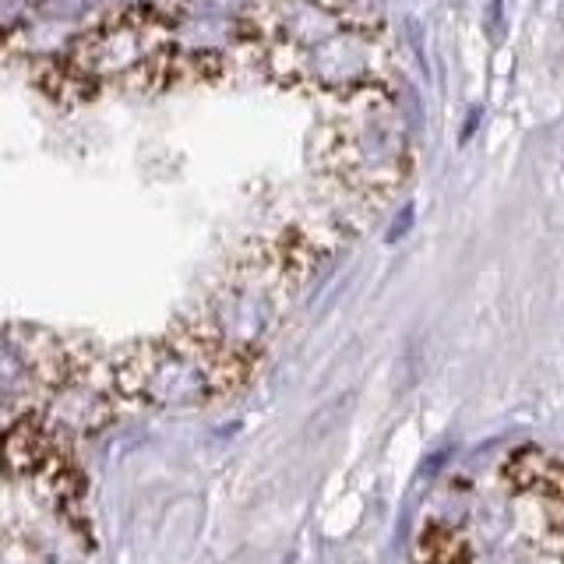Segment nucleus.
<instances>
[{"mask_svg": "<svg viewBox=\"0 0 564 564\" xmlns=\"http://www.w3.org/2000/svg\"><path fill=\"white\" fill-rule=\"evenodd\" d=\"M247 57L290 93L332 102L388 88L392 75L375 0H251Z\"/></svg>", "mask_w": 564, "mask_h": 564, "instance_id": "nucleus-1", "label": "nucleus"}, {"mask_svg": "<svg viewBox=\"0 0 564 564\" xmlns=\"http://www.w3.org/2000/svg\"><path fill=\"white\" fill-rule=\"evenodd\" d=\"M317 173L357 205H384L413 173V138L388 88L335 102V113L314 131Z\"/></svg>", "mask_w": 564, "mask_h": 564, "instance_id": "nucleus-2", "label": "nucleus"}, {"mask_svg": "<svg viewBox=\"0 0 564 564\" xmlns=\"http://www.w3.org/2000/svg\"><path fill=\"white\" fill-rule=\"evenodd\" d=\"M46 0H0V50L32 35Z\"/></svg>", "mask_w": 564, "mask_h": 564, "instance_id": "nucleus-3", "label": "nucleus"}]
</instances>
